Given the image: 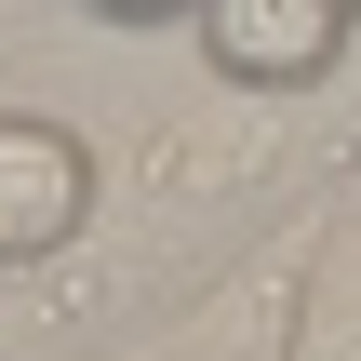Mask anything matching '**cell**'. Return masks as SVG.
I'll use <instances>...</instances> for the list:
<instances>
[{
    "mask_svg": "<svg viewBox=\"0 0 361 361\" xmlns=\"http://www.w3.org/2000/svg\"><path fill=\"white\" fill-rule=\"evenodd\" d=\"M281 107H174L134 174H107V214L80 228L67 268H40L27 295H0V361H121L161 308H201L268 228H281Z\"/></svg>",
    "mask_w": 361,
    "mask_h": 361,
    "instance_id": "1",
    "label": "cell"
},
{
    "mask_svg": "<svg viewBox=\"0 0 361 361\" xmlns=\"http://www.w3.org/2000/svg\"><path fill=\"white\" fill-rule=\"evenodd\" d=\"M94 214H107V161H94V134L54 121V107H0V281L67 268Z\"/></svg>",
    "mask_w": 361,
    "mask_h": 361,
    "instance_id": "2",
    "label": "cell"
},
{
    "mask_svg": "<svg viewBox=\"0 0 361 361\" xmlns=\"http://www.w3.org/2000/svg\"><path fill=\"white\" fill-rule=\"evenodd\" d=\"M188 40H201L214 94L281 107V94H308V80H335V67H348L361 13H348V0H201V13H188Z\"/></svg>",
    "mask_w": 361,
    "mask_h": 361,
    "instance_id": "3",
    "label": "cell"
},
{
    "mask_svg": "<svg viewBox=\"0 0 361 361\" xmlns=\"http://www.w3.org/2000/svg\"><path fill=\"white\" fill-rule=\"evenodd\" d=\"M308 255H322V201L308 214H281L201 308H188V335H174V361H281L295 348V295H308Z\"/></svg>",
    "mask_w": 361,
    "mask_h": 361,
    "instance_id": "4",
    "label": "cell"
},
{
    "mask_svg": "<svg viewBox=\"0 0 361 361\" xmlns=\"http://www.w3.org/2000/svg\"><path fill=\"white\" fill-rule=\"evenodd\" d=\"M281 361H361V214H335V201H322V255H308L295 348Z\"/></svg>",
    "mask_w": 361,
    "mask_h": 361,
    "instance_id": "5",
    "label": "cell"
}]
</instances>
